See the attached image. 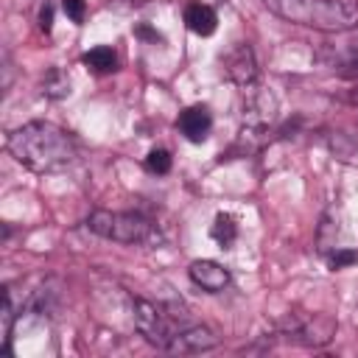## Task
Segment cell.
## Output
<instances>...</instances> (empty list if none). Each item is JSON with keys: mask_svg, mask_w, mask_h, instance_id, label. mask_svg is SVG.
I'll return each mask as SVG.
<instances>
[{"mask_svg": "<svg viewBox=\"0 0 358 358\" xmlns=\"http://www.w3.org/2000/svg\"><path fill=\"white\" fill-rule=\"evenodd\" d=\"M17 305L11 285H3V305H0V352L11 355V333H14V319H17Z\"/></svg>", "mask_w": 358, "mask_h": 358, "instance_id": "9", "label": "cell"}, {"mask_svg": "<svg viewBox=\"0 0 358 358\" xmlns=\"http://www.w3.org/2000/svg\"><path fill=\"white\" fill-rule=\"evenodd\" d=\"M50 28H53V6L45 3V6L39 8V31H42V34H50Z\"/></svg>", "mask_w": 358, "mask_h": 358, "instance_id": "16", "label": "cell"}, {"mask_svg": "<svg viewBox=\"0 0 358 358\" xmlns=\"http://www.w3.org/2000/svg\"><path fill=\"white\" fill-rule=\"evenodd\" d=\"M263 3L280 20L324 34L350 31L358 22V8L350 0H263Z\"/></svg>", "mask_w": 358, "mask_h": 358, "instance_id": "2", "label": "cell"}, {"mask_svg": "<svg viewBox=\"0 0 358 358\" xmlns=\"http://www.w3.org/2000/svg\"><path fill=\"white\" fill-rule=\"evenodd\" d=\"M87 229L98 238L117 241V243H137V246H159L162 243V235L157 232V227L140 213L95 210L87 218Z\"/></svg>", "mask_w": 358, "mask_h": 358, "instance_id": "3", "label": "cell"}, {"mask_svg": "<svg viewBox=\"0 0 358 358\" xmlns=\"http://www.w3.org/2000/svg\"><path fill=\"white\" fill-rule=\"evenodd\" d=\"M215 344H218V336H215L210 327L190 322V324H185V327L179 330L176 344H173L171 352H207V350H213Z\"/></svg>", "mask_w": 358, "mask_h": 358, "instance_id": "7", "label": "cell"}, {"mask_svg": "<svg viewBox=\"0 0 358 358\" xmlns=\"http://www.w3.org/2000/svg\"><path fill=\"white\" fill-rule=\"evenodd\" d=\"M176 126H179V131L185 134V140H190V143H204V140L210 137V129H213V115H210L207 106L196 103V106H187V109L179 115Z\"/></svg>", "mask_w": 358, "mask_h": 358, "instance_id": "6", "label": "cell"}, {"mask_svg": "<svg viewBox=\"0 0 358 358\" xmlns=\"http://www.w3.org/2000/svg\"><path fill=\"white\" fill-rule=\"evenodd\" d=\"M185 25L193 34H199V36H210L218 28L215 8L207 6V3H187V8H185Z\"/></svg>", "mask_w": 358, "mask_h": 358, "instance_id": "8", "label": "cell"}, {"mask_svg": "<svg viewBox=\"0 0 358 358\" xmlns=\"http://www.w3.org/2000/svg\"><path fill=\"white\" fill-rule=\"evenodd\" d=\"M62 8H64V14H67L76 25L84 22V14H87V3H84V0H62Z\"/></svg>", "mask_w": 358, "mask_h": 358, "instance_id": "15", "label": "cell"}, {"mask_svg": "<svg viewBox=\"0 0 358 358\" xmlns=\"http://www.w3.org/2000/svg\"><path fill=\"white\" fill-rule=\"evenodd\" d=\"M352 103H358V92H352Z\"/></svg>", "mask_w": 358, "mask_h": 358, "instance_id": "19", "label": "cell"}, {"mask_svg": "<svg viewBox=\"0 0 358 358\" xmlns=\"http://www.w3.org/2000/svg\"><path fill=\"white\" fill-rule=\"evenodd\" d=\"M210 235H213V241H215L221 249H229V246L235 243V238H238V224H235V218H232L229 213H218L215 221H213V227H210Z\"/></svg>", "mask_w": 358, "mask_h": 358, "instance_id": "11", "label": "cell"}, {"mask_svg": "<svg viewBox=\"0 0 358 358\" xmlns=\"http://www.w3.org/2000/svg\"><path fill=\"white\" fill-rule=\"evenodd\" d=\"M81 64H84L87 70L103 76V73H115V70H117V56H115L112 48L98 45V48H92V50H87V53L81 56Z\"/></svg>", "mask_w": 358, "mask_h": 358, "instance_id": "10", "label": "cell"}, {"mask_svg": "<svg viewBox=\"0 0 358 358\" xmlns=\"http://www.w3.org/2000/svg\"><path fill=\"white\" fill-rule=\"evenodd\" d=\"M8 154L34 173H59L76 162L73 137L48 120H31L14 129L6 140Z\"/></svg>", "mask_w": 358, "mask_h": 358, "instance_id": "1", "label": "cell"}, {"mask_svg": "<svg viewBox=\"0 0 358 358\" xmlns=\"http://www.w3.org/2000/svg\"><path fill=\"white\" fill-rule=\"evenodd\" d=\"M187 274H190V280H193L201 291H207V294H218V291H224V288L232 282L229 268H224V266L215 263V260H193L190 268H187Z\"/></svg>", "mask_w": 358, "mask_h": 358, "instance_id": "5", "label": "cell"}, {"mask_svg": "<svg viewBox=\"0 0 358 358\" xmlns=\"http://www.w3.org/2000/svg\"><path fill=\"white\" fill-rule=\"evenodd\" d=\"M350 62H352V67L358 70V42L352 45V53H350Z\"/></svg>", "mask_w": 358, "mask_h": 358, "instance_id": "18", "label": "cell"}, {"mask_svg": "<svg viewBox=\"0 0 358 358\" xmlns=\"http://www.w3.org/2000/svg\"><path fill=\"white\" fill-rule=\"evenodd\" d=\"M171 162H173V159H171V154H168L165 148H154V151H148V157H145V171L162 176V173L171 171Z\"/></svg>", "mask_w": 358, "mask_h": 358, "instance_id": "13", "label": "cell"}, {"mask_svg": "<svg viewBox=\"0 0 358 358\" xmlns=\"http://www.w3.org/2000/svg\"><path fill=\"white\" fill-rule=\"evenodd\" d=\"M134 34H137V36H148L151 42H159V34H154V31H151V28H145V25H140Z\"/></svg>", "mask_w": 358, "mask_h": 358, "instance_id": "17", "label": "cell"}, {"mask_svg": "<svg viewBox=\"0 0 358 358\" xmlns=\"http://www.w3.org/2000/svg\"><path fill=\"white\" fill-rule=\"evenodd\" d=\"M224 67H227V76H229L238 87H243V90L257 81V59H255V50H252L246 42L235 45V48L227 53Z\"/></svg>", "mask_w": 358, "mask_h": 358, "instance_id": "4", "label": "cell"}, {"mask_svg": "<svg viewBox=\"0 0 358 358\" xmlns=\"http://www.w3.org/2000/svg\"><path fill=\"white\" fill-rule=\"evenodd\" d=\"M42 92H45L48 98H53V101L67 98V95H70V78H67V73L59 70V67H50L48 76L42 78Z\"/></svg>", "mask_w": 358, "mask_h": 358, "instance_id": "12", "label": "cell"}, {"mask_svg": "<svg viewBox=\"0 0 358 358\" xmlns=\"http://www.w3.org/2000/svg\"><path fill=\"white\" fill-rule=\"evenodd\" d=\"M352 263H358V252H355V249L336 246V252H330V255H327V266H330L333 271L347 268V266H352Z\"/></svg>", "mask_w": 358, "mask_h": 358, "instance_id": "14", "label": "cell"}]
</instances>
